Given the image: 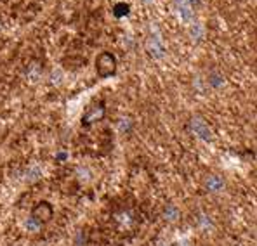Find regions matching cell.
Wrapping results in <instances>:
<instances>
[{"label": "cell", "instance_id": "9a60e30c", "mask_svg": "<svg viewBox=\"0 0 257 246\" xmlns=\"http://www.w3.org/2000/svg\"><path fill=\"white\" fill-rule=\"evenodd\" d=\"M25 225H26V229H32V230H37V229H39V227H40L39 224H37V222H33L32 218H28Z\"/></svg>", "mask_w": 257, "mask_h": 246}, {"label": "cell", "instance_id": "8992f818", "mask_svg": "<svg viewBox=\"0 0 257 246\" xmlns=\"http://www.w3.org/2000/svg\"><path fill=\"white\" fill-rule=\"evenodd\" d=\"M174 7H176L177 14H179L183 23L191 25L193 18H195V11H193V7L190 6V2H188V0H174Z\"/></svg>", "mask_w": 257, "mask_h": 246}, {"label": "cell", "instance_id": "3957f363", "mask_svg": "<svg viewBox=\"0 0 257 246\" xmlns=\"http://www.w3.org/2000/svg\"><path fill=\"white\" fill-rule=\"evenodd\" d=\"M30 218H32L33 222H37L39 225L49 224V222L54 218V206H52L49 201H39L32 208Z\"/></svg>", "mask_w": 257, "mask_h": 246}, {"label": "cell", "instance_id": "8fae6325", "mask_svg": "<svg viewBox=\"0 0 257 246\" xmlns=\"http://www.w3.org/2000/svg\"><path fill=\"white\" fill-rule=\"evenodd\" d=\"M179 217V210H177L174 205H169L165 208V218H169V220H176V218Z\"/></svg>", "mask_w": 257, "mask_h": 246}, {"label": "cell", "instance_id": "ba28073f", "mask_svg": "<svg viewBox=\"0 0 257 246\" xmlns=\"http://www.w3.org/2000/svg\"><path fill=\"white\" fill-rule=\"evenodd\" d=\"M131 14V4H127V2H118V4H115V7H113V16L115 18H125Z\"/></svg>", "mask_w": 257, "mask_h": 246}, {"label": "cell", "instance_id": "7c38bea8", "mask_svg": "<svg viewBox=\"0 0 257 246\" xmlns=\"http://www.w3.org/2000/svg\"><path fill=\"white\" fill-rule=\"evenodd\" d=\"M209 82H210V85H212V87H219V85H222V83H224V80H222V77L219 73H212V75H210Z\"/></svg>", "mask_w": 257, "mask_h": 246}, {"label": "cell", "instance_id": "4fadbf2b", "mask_svg": "<svg viewBox=\"0 0 257 246\" xmlns=\"http://www.w3.org/2000/svg\"><path fill=\"white\" fill-rule=\"evenodd\" d=\"M191 35H193V39L196 37V40H202V37H203V28L198 25V23H195V26H193Z\"/></svg>", "mask_w": 257, "mask_h": 246}, {"label": "cell", "instance_id": "9c48e42d", "mask_svg": "<svg viewBox=\"0 0 257 246\" xmlns=\"http://www.w3.org/2000/svg\"><path fill=\"white\" fill-rule=\"evenodd\" d=\"M42 75V68H40L39 63H32L28 66V71H26V77H28L30 82H37Z\"/></svg>", "mask_w": 257, "mask_h": 246}, {"label": "cell", "instance_id": "5bb4252c", "mask_svg": "<svg viewBox=\"0 0 257 246\" xmlns=\"http://www.w3.org/2000/svg\"><path fill=\"white\" fill-rule=\"evenodd\" d=\"M131 125H132L131 118H122V120H120V130L128 132V130H131Z\"/></svg>", "mask_w": 257, "mask_h": 246}, {"label": "cell", "instance_id": "6da1fadb", "mask_svg": "<svg viewBox=\"0 0 257 246\" xmlns=\"http://www.w3.org/2000/svg\"><path fill=\"white\" fill-rule=\"evenodd\" d=\"M116 58L115 54L108 51H103L101 54H97L96 58V73L99 78H111L116 73Z\"/></svg>", "mask_w": 257, "mask_h": 246}, {"label": "cell", "instance_id": "7a4b0ae2", "mask_svg": "<svg viewBox=\"0 0 257 246\" xmlns=\"http://www.w3.org/2000/svg\"><path fill=\"white\" fill-rule=\"evenodd\" d=\"M106 115V106L104 101H92L90 104H87L84 109V115H82V127H90V125L101 122Z\"/></svg>", "mask_w": 257, "mask_h": 246}, {"label": "cell", "instance_id": "30bf717a", "mask_svg": "<svg viewBox=\"0 0 257 246\" xmlns=\"http://www.w3.org/2000/svg\"><path fill=\"white\" fill-rule=\"evenodd\" d=\"M40 175H42V170H40L39 166H32V168L28 170V173H26V180H28V182H35L37 179H40Z\"/></svg>", "mask_w": 257, "mask_h": 246}, {"label": "cell", "instance_id": "e0dca14e", "mask_svg": "<svg viewBox=\"0 0 257 246\" xmlns=\"http://www.w3.org/2000/svg\"><path fill=\"white\" fill-rule=\"evenodd\" d=\"M145 2H148V4H150V2H153V0H145Z\"/></svg>", "mask_w": 257, "mask_h": 246}, {"label": "cell", "instance_id": "2e32d148", "mask_svg": "<svg viewBox=\"0 0 257 246\" xmlns=\"http://www.w3.org/2000/svg\"><path fill=\"white\" fill-rule=\"evenodd\" d=\"M56 160L64 161V160H66V153H58V154H56Z\"/></svg>", "mask_w": 257, "mask_h": 246}, {"label": "cell", "instance_id": "52a82bcc", "mask_svg": "<svg viewBox=\"0 0 257 246\" xmlns=\"http://www.w3.org/2000/svg\"><path fill=\"white\" fill-rule=\"evenodd\" d=\"M224 179H222L221 175H209L207 177V180H205V187H207V191H210V192H219V191H222L224 189Z\"/></svg>", "mask_w": 257, "mask_h": 246}, {"label": "cell", "instance_id": "277c9868", "mask_svg": "<svg viewBox=\"0 0 257 246\" xmlns=\"http://www.w3.org/2000/svg\"><path fill=\"white\" fill-rule=\"evenodd\" d=\"M191 128L193 132L196 134V137H200L202 141L205 142H210L212 141V130H210V127L207 125L205 120L202 118V116H193L191 118Z\"/></svg>", "mask_w": 257, "mask_h": 246}, {"label": "cell", "instance_id": "5b68a950", "mask_svg": "<svg viewBox=\"0 0 257 246\" xmlns=\"http://www.w3.org/2000/svg\"><path fill=\"white\" fill-rule=\"evenodd\" d=\"M146 51H148V54L151 56L153 59H162L165 56V45L162 39L158 35H150L148 39H146Z\"/></svg>", "mask_w": 257, "mask_h": 246}]
</instances>
